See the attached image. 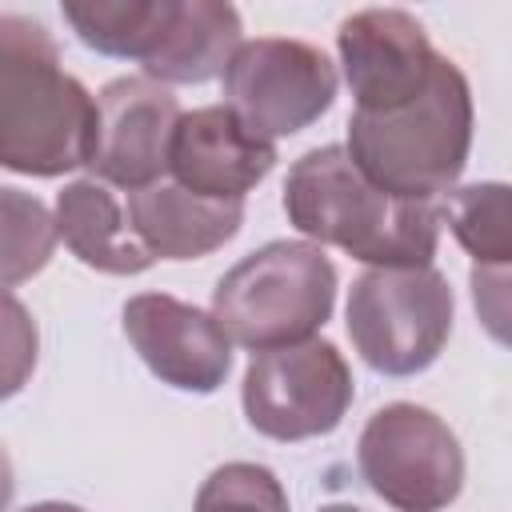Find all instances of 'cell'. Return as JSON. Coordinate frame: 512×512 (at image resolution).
Instances as JSON below:
<instances>
[{
  "mask_svg": "<svg viewBox=\"0 0 512 512\" xmlns=\"http://www.w3.org/2000/svg\"><path fill=\"white\" fill-rule=\"evenodd\" d=\"M40 336L28 308L0 288V400L16 396L36 368Z\"/></svg>",
  "mask_w": 512,
  "mask_h": 512,
  "instance_id": "cell-20",
  "label": "cell"
},
{
  "mask_svg": "<svg viewBox=\"0 0 512 512\" xmlns=\"http://www.w3.org/2000/svg\"><path fill=\"white\" fill-rule=\"evenodd\" d=\"M56 236H64L80 264L108 276H136L152 268V256L132 236L124 208L96 180H76L56 196Z\"/></svg>",
  "mask_w": 512,
  "mask_h": 512,
  "instance_id": "cell-14",
  "label": "cell"
},
{
  "mask_svg": "<svg viewBox=\"0 0 512 512\" xmlns=\"http://www.w3.org/2000/svg\"><path fill=\"white\" fill-rule=\"evenodd\" d=\"M472 144V92L464 72L440 56L420 96L392 112H352L348 160L388 196L432 200L456 184Z\"/></svg>",
  "mask_w": 512,
  "mask_h": 512,
  "instance_id": "cell-3",
  "label": "cell"
},
{
  "mask_svg": "<svg viewBox=\"0 0 512 512\" xmlns=\"http://www.w3.org/2000/svg\"><path fill=\"white\" fill-rule=\"evenodd\" d=\"M332 96L336 68L320 48L304 40H240L232 60L224 64V108L256 140L268 144L280 136H296L312 120H320Z\"/></svg>",
  "mask_w": 512,
  "mask_h": 512,
  "instance_id": "cell-7",
  "label": "cell"
},
{
  "mask_svg": "<svg viewBox=\"0 0 512 512\" xmlns=\"http://www.w3.org/2000/svg\"><path fill=\"white\" fill-rule=\"evenodd\" d=\"M192 512H288V496L268 468L236 460L200 484Z\"/></svg>",
  "mask_w": 512,
  "mask_h": 512,
  "instance_id": "cell-19",
  "label": "cell"
},
{
  "mask_svg": "<svg viewBox=\"0 0 512 512\" xmlns=\"http://www.w3.org/2000/svg\"><path fill=\"white\" fill-rule=\"evenodd\" d=\"M60 12L88 48L144 64L160 48L176 0H92V4H64Z\"/></svg>",
  "mask_w": 512,
  "mask_h": 512,
  "instance_id": "cell-16",
  "label": "cell"
},
{
  "mask_svg": "<svg viewBox=\"0 0 512 512\" xmlns=\"http://www.w3.org/2000/svg\"><path fill=\"white\" fill-rule=\"evenodd\" d=\"M336 300L332 260L304 240H276L228 268L212 292V320L252 352L312 340Z\"/></svg>",
  "mask_w": 512,
  "mask_h": 512,
  "instance_id": "cell-4",
  "label": "cell"
},
{
  "mask_svg": "<svg viewBox=\"0 0 512 512\" xmlns=\"http://www.w3.org/2000/svg\"><path fill=\"white\" fill-rule=\"evenodd\" d=\"M56 216L20 188H0V288L32 280L56 252Z\"/></svg>",
  "mask_w": 512,
  "mask_h": 512,
  "instance_id": "cell-17",
  "label": "cell"
},
{
  "mask_svg": "<svg viewBox=\"0 0 512 512\" xmlns=\"http://www.w3.org/2000/svg\"><path fill=\"white\" fill-rule=\"evenodd\" d=\"M236 48H240V16L232 4L176 0L160 48L144 60V76L156 84H204L224 72Z\"/></svg>",
  "mask_w": 512,
  "mask_h": 512,
  "instance_id": "cell-15",
  "label": "cell"
},
{
  "mask_svg": "<svg viewBox=\"0 0 512 512\" xmlns=\"http://www.w3.org/2000/svg\"><path fill=\"white\" fill-rule=\"evenodd\" d=\"M8 500H12V464H8V456L0 448V512L8 508Z\"/></svg>",
  "mask_w": 512,
  "mask_h": 512,
  "instance_id": "cell-21",
  "label": "cell"
},
{
  "mask_svg": "<svg viewBox=\"0 0 512 512\" xmlns=\"http://www.w3.org/2000/svg\"><path fill=\"white\" fill-rule=\"evenodd\" d=\"M24 512H84V508H76V504H32V508H24Z\"/></svg>",
  "mask_w": 512,
  "mask_h": 512,
  "instance_id": "cell-22",
  "label": "cell"
},
{
  "mask_svg": "<svg viewBox=\"0 0 512 512\" xmlns=\"http://www.w3.org/2000/svg\"><path fill=\"white\" fill-rule=\"evenodd\" d=\"M320 512H364V508H352V504H324Z\"/></svg>",
  "mask_w": 512,
  "mask_h": 512,
  "instance_id": "cell-23",
  "label": "cell"
},
{
  "mask_svg": "<svg viewBox=\"0 0 512 512\" xmlns=\"http://www.w3.org/2000/svg\"><path fill=\"white\" fill-rule=\"evenodd\" d=\"M364 484L396 512H440L460 496L464 452L452 428L420 404L380 408L356 444Z\"/></svg>",
  "mask_w": 512,
  "mask_h": 512,
  "instance_id": "cell-6",
  "label": "cell"
},
{
  "mask_svg": "<svg viewBox=\"0 0 512 512\" xmlns=\"http://www.w3.org/2000/svg\"><path fill=\"white\" fill-rule=\"evenodd\" d=\"M452 332V288L424 268H368L348 296V336L360 360L384 376L424 372Z\"/></svg>",
  "mask_w": 512,
  "mask_h": 512,
  "instance_id": "cell-5",
  "label": "cell"
},
{
  "mask_svg": "<svg viewBox=\"0 0 512 512\" xmlns=\"http://www.w3.org/2000/svg\"><path fill=\"white\" fill-rule=\"evenodd\" d=\"M96 100L64 72L44 24L0 16V168L60 176L88 164Z\"/></svg>",
  "mask_w": 512,
  "mask_h": 512,
  "instance_id": "cell-2",
  "label": "cell"
},
{
  "mask_svg": "<svg viewBox=\"0 0 512 512\" xmlns=\"http://www.w3.org/2000/svg\"><path fill=\"white\" fill-rule=\"evenodd\" d=\"M344 80L356 96V112H392L424 92L440 52L416 16L400 8H364L336 32Z\"/></svg>",
  "mask_w": 512,
  "mask_h": 512,
  "instance_id": "cell-10",
  "label": "cell"
},
{
  "mask_svg": "<svg viewBox=\"0 0 512 512\" xmlns=\"http://www.w3.org/2000/svg\"><path fill=\"white\" fill-rule=\"evenodd\" d=\"M284 212L316 248L332 244L372 268H424L440 240V208L432 200L380 192L336 144L312 148L288 168Z\"/></svg>",
  "mask_w": 512,
  "mask_h": 512,
  "instance_id": "cell-1",
  "label": "cell"
},
{
  "mask_svg": "<svg viewBox=\"0 0 512 512\" xmlns=\"http://www.w3.org/2000/svg\"><path fill=\"white\" fill-rule=\"evenodd\" d=\"M276 164V144L256 140L224 104L180 112L168 172L192 196L204 200H244Z\"/></svg>",
  "mask_w": 512,
  "mask_h": 512,
  "instance_id": "cell-12",
  "label": "cell"
},
{
  "mask_svg": "<svg viewBox=\"0 0 512 512\" xmlns=\"http://www.w3.org/2000/svg\"><path fill=\"white\" fill-rule=\"evenodd\" d=\"M352 404V372L328 340L256 352L244 372V416L272 440H312L340 428Z\"/></svg>",
  "mask_w": 512,
  "mask_h": 512,
  "instance_id": "cell-8",
  "label": "cell"
},
{
  "mask_svg": "<svg viewBox=\"0 0 512 512\" xmlns=\"http://www.w3.org/2000/svg\"><path fill=\"white\" fill-rule=\"evenodd\" d=\"M124 336L164 384L180 392H216L232 368V340L224 328L164 292H144L124 304Z\"/></svg>",
  "mask_w": 512,
  "mask_h": 512,
  "instance_id": "cell-11",
  "label": "cell"
},
{
  "mask_svg": "<svg viewBox=\"0 0 512 512\" xmlns=\"http://www.w3.org/2000/svg\"><path fill=\"white\" fill-rule=\"evenodd\" d=\"M180 120L176 96L148 76H120L96 96L88 168L124 192H140L168 172V144Z\"/></svg>",
  "mask_w": 512,
  "mask_h": 512,
  "instance_id": "cell-9",
  "label": "cell"
},
{
  "mask_svg": "<svg viewBox=\"0 0 512 512\" xmlns=\"http://www.w3.org/2000/svg\"><path fill=\"white\" fill-rule=\"evenodd\" d=\"M124 216L152 260H196L240 232L244 200H204L172 180H156L128 192Z\"/></svg>",
  "mask_w": 512,
  "mask_h": 512,
  "instance_id": "cell-13",
  "label": "cell"
},
{
  "mask_svg": "<svg viewBox=\"0 0 512 512\" xmlns=\"http://www.w3.org/2000/svg\"><path fill=\"white\" fill-rule=\"evenodd\" d=\"M456 240L472 252L480 268H504L512 256V224H508V188L504 184H472L448 196L440 212Z\"/></svg>",
  "mask_w": 512,
  "mask_h": 512,
  "instance_id": "cell-18",
  "label": "cell"
}]
</instances>
